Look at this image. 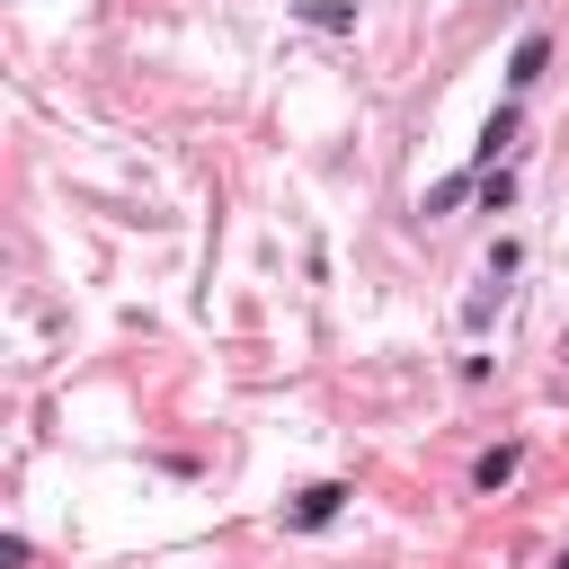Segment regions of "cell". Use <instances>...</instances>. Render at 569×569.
Wrapping results in <instances>:
<instances>
[{
	"label": "cell",
	"instance_id": "cell-1",
	"mask_svg": "<svg viewBox=\"0 0 569 569\" xmlns=\"http://www.w3.org/2000/svg\"><path fill=\"white\" fill-rule=\"evenodd\" d=\"M338 508H347V489H338V480H321V489H303L294 508H284V525H294V534H312V525H329Z\"/></svg>",
	"mask_w": 569,
	"mask_h": 569
},
{
	"label": "cell",
	"instance_id": "cell-2",
	"mask_svg": "<svg viewBox=\"0 0 569 569\" xmlns=\"http://www.w3.org/2000/svg\"><path fill=\"white\" fill-rule=\"evenodd\" d=\"M543 62H551V36H525V45H516V62H508V81H516V90H534V81H543Z\"/></svg>",
	"mask_w": 569,
	"mask_h": 569
},
{
	"label": "cell",
	"instance_id": "cell-3",
	"mask_svg": "<svg viewBox=\"0 0 569 569\" xmlns=\"http://www.w3.org/2000/svg\"><path fill=\"white\" fill-rule=\"evenodd\" d=\"M516 463H525L516 445H498V454H480V463H472V480H480V489H498V480H516Z\"/></svg>",
	"mask_w": 569,
	"mask_h": 569
},
{
	"label": "cell",
	"instance_id": "cell-4",
	"mask_svg": "<svg viewBox=\"0 0 569 569\" xmlns=\"http://www.w3.org/2000/svg\"><path fill=\"white\" fill-rule=\"evenodd\" d=\"M508 142H516V107H498V116L480 125V161H498V152H508Z\"/></svg>",
	"mask_w": 569,
	"mask_h": 569
}]
</instances>
